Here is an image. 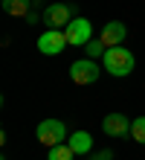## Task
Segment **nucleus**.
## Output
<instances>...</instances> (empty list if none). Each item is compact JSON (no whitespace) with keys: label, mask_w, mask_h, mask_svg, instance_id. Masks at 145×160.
Segmentation results:
<instances>
[{"label":"nucleus","mask_w":145,"mask_h":160,"mask_svg":"<svg viewBox=\"0 0 145 160\" xmlns=\"http://www.w3.org/2000/svg\"><path fill=\"white\" fill-rule=\"evenodd\" d=\"M102 67L108 70L110 76L122 79V76H128V73L137 67V58H133V52L128 47H108L104 55H102Z\"/></svg>","instance_id":"1"},{"label":"nucleus","mask_w":145,"mask_h":160,"mask_svg":"<svg viewBox=\"0 0 145 160\" xmlns=\"http://www.w3.org/2000/svg\"><path fill=\"white\" fill-rule=\"evenodd\" d=\"M35 137H38V143L46 146V148H52L58 143H64V140H70V134H67V125L61 119H44L41 125L35 128Z\"/></svg>","instance_id":"2"},{"label":"nucleus","mask_w":145,"mask_h":160,"mask_svg":"<svg viewBox=\"0 0 145 160\" xmlns=\"http://www.w3.org/2000/svg\"><path fill=\"white\" fill-rule=\"evenodd\" d=\"M73 12L75 9L73 6H67V3H50L44 9V23H46V29H67L73 21Z\"/></svg>","instance_id":"3"},{"label":"nucleus","mask_w":145,"mask_h":160,"mask_svg":"<svg viewBox=\"0 0 145 160\" xmlns=\"http://www.w3.org/2000/svg\"><path fill=\"white\" fill-rule=\"evenodd\" d=\"M102 76V67L96 64V58H79L70 64V79L75 84H93Z\"/></svg>","instance_id":"4"},{"label":"nucleus","mask_w":145,"mask_h":160,"mask_svg":"<svg viewBox=\"0 0 145 160\" xmlns=\"http://www.w3.org/2000/svg\"><path fill=\"white\" fill-rule=\"evenodd\" d=\"M64 47H70L64 29H46V32H41V38H38L41 55H58V52H64Z\"/></svg>","instance_id":"5"},{"label":"nucleus","mask_w":145,"mask_h":160,"mask_svg":"<svg viewBox=\"0 0 145 160\" xmlns=\"http://www.w3.org/2000/svg\"><path fill=\"white\" fill-rule=\"evenodd\" d=\"M64 32H67L70 47H87V41L93 38V23L87 21V18H73Z\"/></svg>","instance_id":"6"},{"label":"nucleus","mask_w":145,"mask_h":160,"mask_svg":"<svg viewBox=\"0 0 145 160\" xmlns=\"http://www.w3.org/2000/svg\"><path fill=\"white\" fill-rule=\"evenodd\" d=\"M102 131L108 137H131V119L125 114H108L102 119Z\"/></svg>","instance_id":"7"},{"label":"nucleus","mask_w":145,"mask_h":160,"mask_svg":"<svg viewBox=\"0 0 145 160\" xmlns=\"http://www.w3.org/2000/svg\"><path fill=\"white\" fill-rule=\"evenodd\" d=\"M99 38H102L104 47H119L125 38H128V26H125L122 21H110V23H104V26H102Z\"/></svg>","instance_id":"8"},{"label":"nucleus","mask_w":145,"mask_h":160,"mask_svg":"<svg viewBox=\"0 0 145 160\" xmlns=\"http://www.w3.org/2000/svg\"><path fill=\"white\" fill-rule=\"evenodd\" d=\"M32 3H35V0H0L3 12L12 15V18H29V12H32Z\"/></svg>","instance_id":"9"},{"label":"nucleus","mask_w":145,"mask_h":160,"mask_svg":"<svg viewBox=\"0 0 145 160\" xmlns=\"http://www.w3.org/2000/svg\"><path fill=\"white\" fill-rule=\"evenodd\" d=\"M67 143H70V148H73L75 154H87V152L93 148V137L87 134V131H73Z\"/></svg>","instance_id":"10"},{"label":"nucleus","mask_w":145,"mask_h":160,"mask_svg":"<svg viewBox=\"0 0 145 160\" xmlns=\"http://www.w3.org/2000/svg\"><path fill=\"white\" fill-rule=\"evenodd\" d=\"M73 157H75V152L70 148V143H58L46 152V160H73Z\"/></svg>","instance_id":"11"},{"label":"nucleus","mask_w":145,"mask_h":160,"mask_svg":"<svg viewBox=\"0 0 145 160\" xmlns=\"http://www.w3.org/2000/svg\"><path fill=\"white\" fill-rule=\"evenodd\" d=\"M131 137H133V143L145 146V117H137L131 122Z\"/></svg>","instance_id":"12"},{"label":"nucleus","mask_w":145,"mask_h":160,"mask_svg":"<svg viewBox=\"0 0 145 160\" xmlns=\"http://www.w3.org/2000/svg\"><path fill=\"white\" fill-rule=\"evenodd\" d=\"M84 50H87V58H102L108 47L102 44V38H90V41H87V47H84Z\"/></svg>","instance_id":"13"},{"label":"nucleus","mask_w":145,"mask_h":160,"mask_svg":"<svg viewBox=\"0 0 145 160\" xmlns=\"http://www.w3.org/2000/svg\"><path fill=\"white\" fill-rule=\"evenodd\" d=\"M93 160H113V152H110V148H102V152L93 154Z\"/></svg>","instance_id":"14"}]
</instances>
